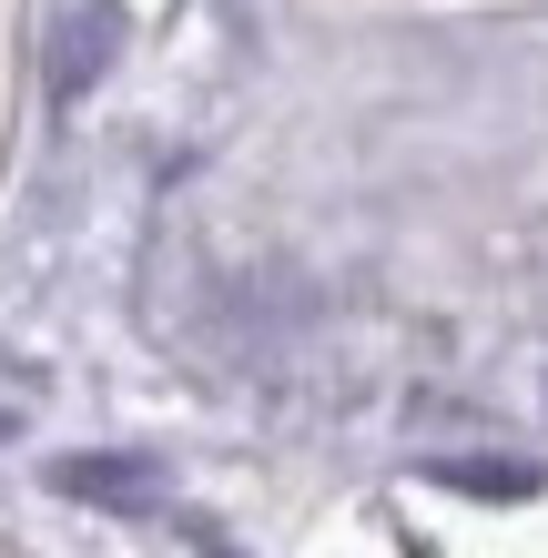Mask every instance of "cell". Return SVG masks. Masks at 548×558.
<instances>
[{
	"mask_svg": "<svg viewBox=\"0 0 548 558\" xmlns=\"http://www.w3.org/2000/svg\"><path fill=\"white\" fill-rule=\"evenodd\" d=\"M112 51H122V11H112V0L72 11V21H61V51H51V92H92L112 72Z\"/></svg>",
	"mask_w": 548,
	"mask_h": 558,
	"instance_id": "6da1fadb",
	"label": "cell"
},
{
	"mask_svg": "<svg viewBox=\"0 0 548 558\" xmlns=\"http://www.w3.org/2000/svg\"><path fill=\"white\" fill-rule=\"evenodd\" d=\"M61 487H72V498H153V468L143 457H72Z\"/></svg>",
	"mask_w": 548,
	"mask_h": 558,
	"instance_id": "7a4b0ae2",
	"label": "cell"
},
{
	"mask_svg": "<svg viewBox=\"0 0 548 558\" xmlns=\"http://www.w3.org/2000/svg\"><path fill=\"white\" fill-rule=\"evenodd\" d=\"M437 477L447 487H477V498H528V487H538L528 468H437Z\"/></svg>",
	"mask_w": 548,
	"mask_h": 558,
	"instance_id": "3957f363",
	"label": "cell"
},
{
	"mask_svg": "<svg viewBox=\"0 0 548 558\" xmlns=\"http://www.w3.org/2000/svg\"><path fill=\"white\" fill-rule=\"evenodd\" d=\"M0 437H11V416H0Z\"/></svg>",
	"mask_w": 548,
	"mask_h": 558,
	"instance_id": "277c9868",
	"label": "cell"
}]
</instances>
